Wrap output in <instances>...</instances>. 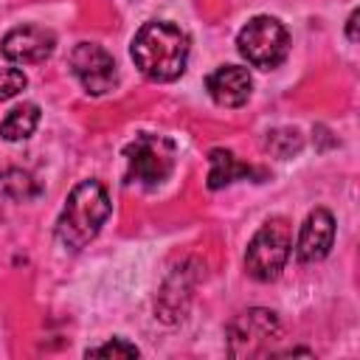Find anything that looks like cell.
<instances>
[{
	"mask_svg": "<svg viewBox=\"0 0 360 360\" xmlns=\"http://www.w3.org/2000/svg\"><path fill=\"white\" fill-rule=\"evenodd\" d=\"M129 53L149 82H174L188 62V34L174 22L152 20L132 37Z\"/></svg>",
	"mask_w": 360,
	"mask_h": 360,
	"instance_id": "cell-1",
	"label": "cell"
},
{
	"mask_svg": "<svg viewBox=\"0 0 360 360\" xmlns=\"http://www.w3.org/2000/svg\"><path fill=\"white\" fill-rule=\"evenodd\" d=\"M127 158V180L141 186H160L169 180L174 169V143L166 135L143 132L124 149Z\"/></svg>",
	"mask_w": 360,
	"mask_h": 360,
	"instance_id": "cell-4",
	"label": "cell"
},
{
	"mask_svg": "<svg viewBox=\"0 0 360 360\" xmlns=\"http://www.w3.org/2000/svg\"><path fill=\"white\" fill-rule=\"evenodd\" d=\"M25 84H28V79L20 68H0V101L17 96Z\"/></svg>",
	"mask_w": 360,
	"mask_h": 360,
	"instance_id": "cell-15",
	"label": "cell"
},
{
	"mask_svg": "<svg viewBox=\"0 0 360 360\" xmlns=\"http://www.w3.org/2000/svg\"><path fill=\"white\" fill-rule=\"evenodd\" d=\"M138 346L135 343H127L124 338H112L107 340L104 346H96L87 352V357H138Z\"/></svg>",
	"mask_w": 360,
	"mask_h": 360,
	"instance_id": "cell-14",
	"label": "cell"
},
{
	"mask_svg": "<svg viewBox=\"0 0 360 360\" xmlns=\"http://www.w3.org/2000/svg\"><path fill=\"white\" fill-rule=\"evenodd\" d=\"M335 242V219L326 208H315L309 211V217L304 219L301 231H298V242H295V259L304 264L321 262Z\"/></svg>",
	"mask_w": 360,
	"mask_h": 360,
	"instance_id": "cell-9",
	"label": "cell"
},
{
	"mask_svg": "<svg viewBox=\"0 0 360 360\" xmlns=\"http://www.w3.org/2000/svg\"><path fill=\"white\" fill-rule=\"evenodd\" d=\"M278 332H281V323H278L276 312L250 307L228 323V352H231V357L262 354L278 338Z\"/></svg>",
	"mask_w": 360,
	"mask_h": 360,
	"instance_id": "cell-6",
	"label": "cell"
},
{
	"mask_svg": "<svg viewBox=\"0 0 360 360\" xmlns=\"http://www.w3.org/2000/svg\"><path fill=\"white\" fill-rule=\"evenodd\" d=\"M110 211L112 202L107 188L98 180H82L65 200V208L56 219V239L68 250H82L84 245H90V239H96Z\"/></svg>",
	"mask_w": 360,
	"mask_h": 360,
	"instance_id": "cell-2",
	"label": "cell"
},
{
	"mask_svg": "<svg viewBox=\"0 0 360 360\" xmlns=\"http://www.w3.org/2000/svg\"><path fill=\"white\" fill-rule=\"evenodd\" d=\"M39 124V107L37 104H20L0 121V138L3 141H25Z\"/></svg>",
	"mask_w": 360,
	"mask_h": 360,
	"instance_id": "cell-12",
	"label": "cell"
},
{
	"mask_svg": "<svg viewBox=\"0 0 360 360\" xmlns=\"http://www.w3.org/2000/svg\"><path fill=\"white\" fill-rule=\"evenodd\" d=\"M292 248V228L284 217H270L250 239L245 253L248 276L256 281H273L284 270Z\"/></svg>",
	"mask_w": 360,
	"mask_h": 360,
	"instance_id": "cell-3",
	"label": "cell"
},
{
	"mask_svg": "<svg viewBox=\"0 0 360 360\" xmlns=\"http://www.w3.org/2000/svg\"><path fill=\"white\" fill-rule=\"evenodd\" d=\"M70 70L90 96H104L118 84L115 59L98 42H79L70 51Z\"/></svg>",
	"mask_w": 360,
	"mask_h": 360,
	"instance_id": "cell-7",
	"label": "cell"
},
{
	"mask_svg": "<svg viewBox=\"0 0 360 360\" xmlns=\"http://www.w3.org/2000/svg\"><path fill=\"white\" fill-rule=\"evenodd\" d=\"M208 163H211V169H208V188H222V186H228V183H233V180H239V177H253V174H259L253 166H248V163H242L233 152H228V149H211V155H208Z\"/></svg>",
	"mask_w": 360,
	"mask_h": 360,
	"instance_id": "cell-11",
	"label": "cell"
},
{
	"mask_svg": "<svg viewBox=\"0 0 360 360\" xmlns=\"http://www.w3.org/2000/svg\"><path fill=\"white\" fill-rule=\"evenodd\" d=\"M3 188L8 197L14 200H28V197H37L39 194V186L34 183V177L28 172H20V169H11L3 180Z\"/></svg>",
	"mask_w": 360,
	"mask_h": 360,
	"instance_id": "cell-13",
	"label": "cell"
},
{
	"mask_svg": "<svg viewBox=\"0 0 360 360\" xmlns=\"http://www.w3.org/2000/svg\"><path fill=\"white\" fill-rule=\"evenodd\" d=\"M250 87H253V79L248 68H239V65L217 68L205 79V90L219 107H242L250 98Z\"/></svg>",
	"mask_w": 360,
	"mask_h": 360,
	"instance_id": "cell-10",
	"label": "cell"
},
{
	"mask_svg": "<svg viewBox=\"0 0 360 360\" xmlns=\"http://www.w3.org/2000/svg\"><path fill=\"white\" fill-rule=\"evenodd\" d=\"M53 48H56V37L51 28H42V25H17L0 42L3 56L17 65L45 62L53 53Z\"/></svg>",
	"mask_w": 360,
	"mask_h": 360,
	"instance_id": "cell-8",
	"label": "cell"
},
{
	"mask_svg": "<svg viewBox=\"0 0 360 360\" xmlns=\"http://www.w3.org/2000/svg\"><path fill=\"white\" fill-rule=\"evenodd\" d=\"M357 17H360V11L354 8L349 14V20H346V37H349V42H357Z\"/></svg>",
	"mask_w": 360,
	"mask_h": 360,
	"instance_id": "cell-16",
	"label": "cell"
},
{
	"mask_svg": "<svg viewBox=\"0 0 360 360\" xmlns=\"http://www.w3.org/2000/svg\"><path fill=\"white\" fill-rule=\"evenodd\" d=\"M239 53L253 65V68H278L287 59L290 51V34L276 17H253L236 37Z\"/></svg>",
	"mask_w": 360,
	"mask_h": 360,
	"instance_id": "cell-5",
	"label": "cell"
}]
</instances>
